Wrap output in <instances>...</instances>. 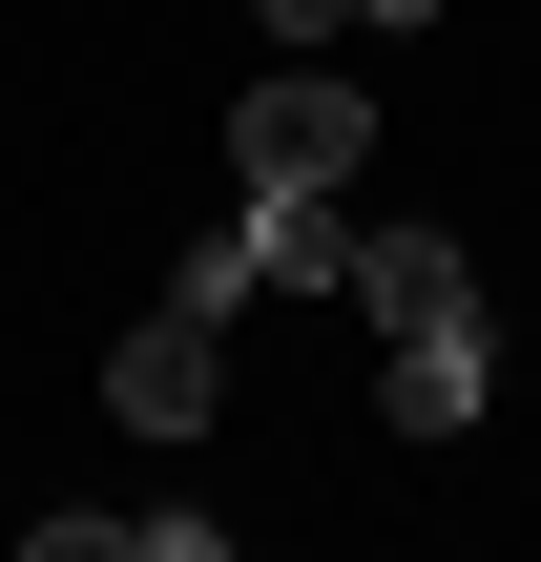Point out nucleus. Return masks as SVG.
<instances>
[{
  "label": "nucleus",
  "mask_w": 541,
  "mask_h": 562,
  "mask_svg": "<svg viewBox=\"0 0 541 562\" xmlns=\"http://www.w3.org/2000/svg\"><path fill=\"white\" fill-rule=\"evenodd\" d=\"M229 167H250V188H334V167H375V104H354L313 42H271V83L229 104Z\"/></svg>",
  "instance_id": "1"
},
{
  "label": "nucleus",
  "mask_w": 541,
  "mask_h": 562,
  "mask_svg": "<svg viewBox=\"0 0 541 562\" xmlns=\"http://www.w3.org/2000/svg\"><path fill=\"white\" fill-rule=\"evenodd\" d=\"M208 334H229V313H208V292H167V313H146V334L104 355L125 438H208V396H229V355H208Z\"/></svg>",
  "instance_id": "2"
},
{
  "label": "nucleus",
  "mask_w": 541,
  "mask_h": 562,
  "mask_svg": "<svg viewBox=\"0 0 541 562\" xmlns=\"http://www.w3.org/2000/svg\"><path fill=\"white\" fill-rule=\"evenodd\" d=\"M375 396H396V438H459V417L500 396V334H480V313H438V334H396V355H375Z\"/></svg>",
  "instance_id": "3"
},
{
  "label": "nucleus",
  "mask_w": 541,
  "mask_h": 562,
  "mask_svg": "<svg viewBox=\"0 0 541 562\" xmlns=\"http://www.w3.org/2000/svg\"><path fill=\"white\" fill-rule=\"evenodd\" d=\"M354 313H375V334H438V313H480V271H459L438 229H354Z\"/></svg>",
  "instance_id": "4"
},
{
  "label": "nucleus",
  "mask_w": 541,
  "mask_h": 562,
  "mask_svg": "<svg viewBox=\"0 0 541 562\" xmlns=\"http://www.w3.org/2000/svg\"><path fill=\"white\" fill-rule=\"evenodd\" d=\"M250 250H271V292H354V209L334 188H250Z\"/></svg>",
  "instance_id": "5"
},
{
  "label": "nucleus",
  "mask_w": 541,
  "mask_h": 562,
  "mask_svg": "<svg viewBox=\"0 0 541 562\" xmlns=\"http://www.w3.org/2000/svg\"><path fill=\"white\" fill-rule=\"evenodd\" d=\"M167 292H208V313H250V292H271V250H250V209H229V229H188V271H167Z\"/></svg>",
  "instance_id": "6"
},
{
  "label": "nucleus",
  "mask_w": 541,
  "mask_h": 562,
  "mask_svg": "<svg viewBox=\"0 0 541 562\" xmlns=\"http://www.w3.org/2000/svg\"><path fill=\"white\" fill-rule=\"evenodd\" d=\"M250 21H271V42H354V0H250Z\"/></svg>",
  "instance_id": "7"
},
{
  "label": "nucleus",
  "mask_w": 541,
  "mask_h": 562,
  "mask_svg": "<svg viewBox=\"0 0 541 562\" xmlns=\"http://www.w3.org/2000/svg\"><path fill=\"white\" fill-rule=\"evenodd\" d=\"M354 21H438V0H354Z\"/></svg>",
  "instance_id": "8"
}]
</instances>
